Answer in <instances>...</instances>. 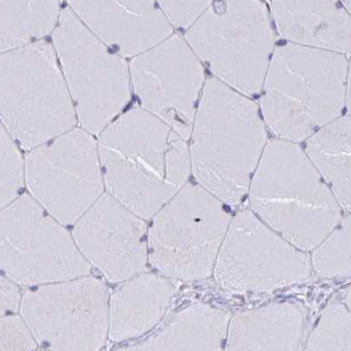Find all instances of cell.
Wrapping results in <instances>:
<instances>
[{
    "mask_svg": "<svg viewBox=\"0 0 351 351\" xmlns=\"http://www.w3.org/2000/svg\"><path fill=\"white\" fill-rule=\"evenodd\" d=\"M0 120L27 152L75 127V108L51 43L40 40L0 53Z\"/></svg>",
    "mask_w": 351,
    "mask_h": 351,
    "instance_id": "cell-3",
    "label": "cell"
},
{
    "mask_svg": "<svg viewBox=\"0 0 351 351\" xmlns=\"http://www.w3.org/2000/svg\"><path fill=\"white\" fill-rule=\"evenodd\" d=\"M77 19L117 54L134 58L173 34L156 0H68Z\"/></svg>",
    "mask_w": 351,
    "mask_h": 351,
    "instance_id": "cell-12",
    "label": "cell"
},
{
    "mask_svg": "<svg viewBox=\"0 0 351 351\" xmlns=\"http://www.w3.org/2000/svg\"><path fill=\"white\" fill-rule=\"evenodd\" d=\"M173 27L187 29L214 0H156Z\"/></svg>",
    "mask_w": 351,
    "mask_h": 351,
    "instance_id": "cell-19",
    "label": "cell"
},
{
    "mask_svg": "<svg viewBox=\"0 0 351 351\" xmlns=\"http://www.w3.org/2000/svg\"><path fill=\"white\" fill-rule=\"evenodd\" d=\"M259 106L213 77L204 83L191 136L198 173L208 179L243 178L267 141Z\"/></svg>",
    "mask_w": 351,
    "mask_h": 351,
    "instance_id": "cell-6",
    "label": "cell"
},
{
    "mask_svg": "<svg viewBox=\"0 0 351 351\" xmlns=\"http://www.w3.org/2000/svg\"><path fill=\"white\" fill-rule=\"evenodd\" d=\"M24 185L23 158L16 143L0 124V211L17 199Z\"/></svg>",
    "mask_w": 351,
    "mask_h": 351,
    "instance_id": "cell-17",
    "label": "cell"
},
{
    "mask_svg": "<svg viewBox=\"0 0 351 351\" xmlns=\"http://www.w3.org/2000/svg\"><path fill=\"white\" fill-rule=\"evenodd\" d=\"M129 66L141 108L188 141L205 82L204 64L185 38L172 34Z\"/></svg>",
    "mask_w": 351,
    "mask_h": 351,
    "instance_id": "cell-10",
    "label": "cell"
},
{
    "mask_svg": "<svg viewBox=\"0 0 351 351\" xmlns=\"http://www.w3.org/2000/svg\"><path fill=\"white\" fill-rule=\"evenodd\" d=\"M110 293L89 275L31 287L21 317L37 346L49 350H100L108 338Z\"/></svg>",
    "mask_w": 351,
    "mask_h": 351,
    "instance_id": "cell-9",
    "label": "cell"
},
{
    "mask_svg": "<svg viewBox=\"0 0 351 351\" xmlns=\"http://www.w3.org/2000/svg\"><path fill=\"white\" fill-rule=\"evenodd\" d=\"M184 38L215 79L248 97L260 94L275 43L262 0H214Z\"/></svg>",
    "mask_w": 351,
    "mask_h": 351,
    "instance_id": "cell-4",
    "label": "cell"
},
{
    "mask_svg": "<svg viewBox=\"0 0 351 351\" xmlns=\"http://www.w3.org/2000/svg\"><path fill=\"white\" fill-rule=\"evenodd\" d=\"M37 346L23 317H0V350H33Z\"/></svg>",
    "mask_w": 351,
    "mask_h": 351,
    "instance_id": "cell-18",
    "label": "cell"
},
{
    "mask_svg": "<svg viewBox=\"0 0 351 351\" xmlns=\"http://www.w3.org/2000/svg\"><path fill=\"white\" fill-rule=\"evenodd\" d=\"M29 195L63 223L74 225L104 193L95 135L73 129L29 151L24 160Z\"/></svg>",
    "mask_w": 351,
    "mask_h": 351,
    "instance_id": "cell-8",
    "label": "cell"
},
{
    "mask_svg": "<svg viewBox=\"0 0 351 351\" xmlns=\"http://www.w3.org/2000/svg\"><path fill=\"white\" fill-rule=\"evenodd\" d=\"M271 14L289 43L350 57V14L340 0H271Z\"/></svg>",
    "mask_w": 351,
    "mask_h": 351,
    "instance_id": "cell-13",
    "label": "cell"
},
{
    "mask_svg": "<svg viewBox=\"0 0 351 351\" xmlns=\"http://www.w3.org/2000/svg\"><path fill=\"white\" fill-rule=\"evenodd\" d=\"M53 47L82 129L100 135L130 101L126 59L106 45L69 8L53 31Z\"/></svg>",
    "mask_w": 351,
    "mask_h": 351,
    "instance_id": "cell-5",
    "label": "cell"
},
{
    "mask_svg": "<svg viewBox=\"0 0 351 351\" xmlns=\"http://www.w3.org/2000/svg\"><path fill=\"white\" fill-rule=\"evenodd\" d=\"M107 192L148 219L187 171L186 141L142 108L119 114L97 141Z\"/></svg>",
    "mask_w": 351,
    "mask_h": 351,
    "instance_id": "cell-1",
    "label": "cell"
},
{
    "mask_svg": "<svg viewBox=\"0 0 351 351\" xmlns=\"http://www.w3.org/2000/svg\"><path fill=\"white\" fill-rule=\"evenodd\" d=\"M350 117L343 116L311 135L307 151L326 173L343 179L349 170Z\"/></svg>",
    "mask_w": 351,
    "mask_h": 351,
    "instance_id": "cell-16",
    "label": "cell"
},
{
    "mask_svg": "<svg viewBox=\"0 0 351 351\" xmlns=\"http://www.w3.org/2000/svg\"><path fill=\"white\" fill-rule=\"evenodd\" d=\"M90 271L73 235L30 195L0 211V275L31 288Z\"/></svg>",
    "mask_w": 351,
    "mask_h": 351,
    "instance_id": "cell-7",
    "label": "cell"
},
{
    "mask_svg": "<svg viewBox=\"0 0 351 351\" xmlns=\"http://www.w3.org/2000/svg\"><path fill=\"white\" fill-rule=\"evenodd\" d=\"M341 3H343V5L346 6V8L348 11L350 12V4H351V0H340Z\"/></svg>",
    "mask_w": 351,
    "mask_h": 351,
    "instance_id": "cell-21",
    "label": "cell"
},
{
    "mask_svg": "<svg viewBox=\"0 0 351 351\" xmlns=\"http://www.w3.org/2000/svg\"><path fill=\"white\" fill-rule=\"evenodd\" d=\"M145 230L142 217L104 192L74 223L71 235L90 266L108 281L122 282L145 269Z\"/></svg>",
    "mask_w": 351,
    "mask_h": 351,
    "instance_id": "cell-11",
    "label": "cell"
},
{
    "mask_svg": "<svg viewBox=\"0 0 351 351\" xmlns=\"http://www.w3.org/2000/svg\"><path fill=\"white\" fill-rule=\"evenodd\" d=\"M261 114L282 141L300 142L350 104L346 55L288 43L276 48L264 77Z\"/></svg>",
    "mask_w": 351,
    "mask_h": 351,
    "instance_id": "cell-2",
    "label": "cell"
},
{
    "mask_svg": "<svg viewBox=\"0 0 351 351\" xmlns=\"http://www.w3.org/2000/svg\"><path fill=\"white\" fill-rule=\"evenodd\" d=\"M60 14L59 0H0V53L43 40Z\"/></svg>",
    "mask_w": 351,
    "mask_h": 351,
    "instance_id": "cell-15",
    "label": "cell"
},
{
    "mask_svg": "<svg viewBox=\"0 0 351 351\" xmlns=\"http://www.w3.org/2000/svg\"><path fill=\"white\" fill-rule=\"evenodd\" d=\"M170 293L167 282L152 275L120 282L108 300V338L121 343L145 333L157 322Z\"/></svg>",
    "mask_w": 351,
    "mask_h": 351,
    "instance_id": "cell-14",
    "label": "cell"
},
{
    "mask_svg": "<svg viewBox=\"0 0 351 351\" xmlns=\"http://www.w3.org/2000/svg\"><path fill=\"white\" fill-rule=\"evenodd\" d=\"M21 300L17 285L0 275V317L17 312Z\"/></svg>",
    "mask_w": 351,
    "mask_h": 351,
    "instance_id": "cell-20",
    "label": "cell"
}]
</instances>
